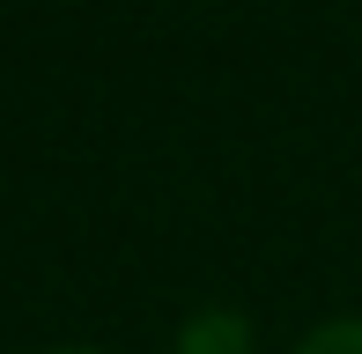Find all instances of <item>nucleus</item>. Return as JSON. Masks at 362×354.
Here are the masks:
<instances>
[{"label": "nucleus", "mask_w": 362, "mask_h": 354, "mask_svg": "<svg viewBox=\"0 0 362 354\" xmlns=\"http://www.w3.org/2000/svg\"><path fill=\"white\" fill-rule=\"evenodd\" d=\"M45 354H104V347H45Z\"/></svg>", "instance_id": "7ed1b4c3"}, {"label": "nucleus", "mask_w": 362, "mask_h": 354, "mask_svg": "<svg viewBox=\"0 0 362 354\" xmlns=\"http://www.w3.org/2000/svg\"><path fill=\"white\" fill-rule=\"evenodd\" d=\"M296 354H362V317H325V325H310Z\"/></svg>", "instance_id": "f03ea898"}, {"label": "nucleus", "mask_w": 362, "mask_h": 354, "mask_svg": "<svg viewBox=\"0 0 362 354\" xmlns=\"http://www.w3.org/2000/svg\"><path fill=\"white\" fill-rule=\"evenodd\" d=\"M252 317L229 310V303H207V310H192L185 325H177V354H259L252 347Z\"/></svg>", "instance_id": "f257e3e1"}]
</instances>
